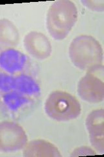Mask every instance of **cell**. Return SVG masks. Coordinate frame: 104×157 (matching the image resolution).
I'll return each instance as SVG.
<instances>
[{
    "label": "cell",
    "mask_w": 104,
    "mask_h": 157,
    "mask_svg": "<svg viewBox=\"0 0 104 157\" xmlns=\"http://www.w3.org/2000/svg\"><path fill=\"white\" fill-rule=\"evenodd\" d=\"M40 67L30 56L0 47V113L20 119L35 108L41 96Z\"/></svg>",
    "instance_id": "cell-1"
},
{
    "label": "cell",
    "mask_w": 104,
    "mask_h": 157,
    "mask_svg": "<svg viewBox=\"0 0 104 157\" xmlns=\"http://www.w3.org/2000/svg\"><path fill=\"white\" fill-rule=\"evenodd\" d=\"M68 52L71 62L80 70L88 71L103 65L102 47L92 36L81 35L74 38Z\"/></svg>",
    "instance_id": "cell-2"
},
{
    "label": "cell",
    "mask_w": 104,
    "mask_h": 157,
    "mask_svg": "<svg viewBox=\"0 0 104 157\" xmlns=\"http://www.w3.org/2000/svg\"><path fill=\"white\" fill-rule=\"evenodd\" d=\"M78 12L76 5L69 0H59L49 7L46 17L48 31L54 39H65L75 25Z\"/></svg>",
    "instance_id": "cell-3"
},
{
    "label": "cell",
    "mask_w": 104,
    "mask_h": 157,
    "mask_svg": "<svg viewBox=\"0 0 104 157\" xmlns=\"http://www.w3.org/2000/svg\"><path fill=\"white\" fill-rule=\"evenodd\" d=\"M44 110L50 119L57 122L76 119L81 113L80 103L77 98L65 91L51 92L44 104Z\"/></svg>",
    "instance_id": "cell-4"
},
{
    "label": "cell",
    "mask_w": 104,
    "mask_h": 157,
    "mask_svg": "<svg viewBox=\"0 0 104 157\" xmlns=\"http://www.w3.org/2000/svg\"><path fill=\"white\" fill-rule=\"evenodd\" d=\"M104 67L101 65L87 71L77 85L81 99L90 104H98L104 100Z\"/></svg>",
    "instance_id": "cell-5"
},
{
    "label": "cell",
    "mask_w": 104,
    "mask_h": 157,
    "mask_svg": "<svg viewBox=\"0 0 104 157\" xmlns=\"http://www.w3.org/2000/svg\"><path fill=\"white\" fill-rule=\"evenodd\" d=\"M28 142L23 128L14 121L0 122V151L4 153L23 149Z\"/></svg>",
    "instance_id": "cell-6"
},
{
    "label": "cell",
    "mask_w": 104,
    "mask_h": 157,
    "mask_svg": "<svg viewBox=\"0 0 104 157\" xmlns=\"http://www.w3.org/2000/svg\"><path fill=\"white\" fill-rule=\"evenodd\" d=\"M23 47L29 55L38 60H46L52 52L49 39L39 32L32 31L26 34L23 39Z\"/></svg>",
    "instance_id": "cell-7"
},
{
    "label": "cell",
    "mask_w": 104,
    "mask_h": 157,
    "mask_svg": "<svg viewBox=\"0 0 104 157\" xmlns=\"http://www.w3.org/2000/svg\"><path fill=\"white\" fill-rule=\"evenodd\" d=\"M91 145L97 151L104 152V111L95 109L89 113L85 120Z\"/></svg>",
    "instance_id": "cell-8"
},
{
    "label": "cell",
    "mask_w": 104,
    "mask_h": 157,
    "mask_svg": "<svg viewBox=\"0 0 104 157\" xmlns=\"http://www.w3.org/2000/svg\"><path fill=\"white\" fill-rule=\"evenodd\" d=\"M25 157H61L57 147L44 140H34L27 142L23 149Z\"/></svg>",
    "instance_id": "cell-9"
},
{
    "label": "cell",
    "mask_w": 104,
    "mask_h": 157,
    "mask_svg": "<svg viewBox=\"0 0 104 157\" xmlns=\"http://www.w3.org/2000/svg\"><path fill=\"white\" fill-rule=\"evenodd\" d=\"M19 42L20 33L16 26L9 19L0 20V47L14 48Z\"/></svg>",
    "instance_id": "cell-10"
},
{
    "label": "cell",
    "mask_w": 104,
    "mask_h": 157,
    "mask_svg": "<svg viewBox=\"0 0 104 157\" xmlns=\"http://www.w3.org/2000/svg\"><path fill=\"white\" fill-rule=\"evenodd\" d=\"M81 3L92 11L103 12L104 11L103 0H83Z\"/></svg>",
    "instance_id": "cell-11"
},
{
    "label": "cell",
    "mask_w": 104,
    "mask_h": 157,
    "mask_svg": "<svg viewBox=\"0 0 104 157\" xmlns=\"http://www.w3.org/2000/svg\"><path fill=\"white\" fill-rule=\"evenodd\" d=\"M96 153L95 151L92 149L89 148L86 146L79 147L74 150L71 155V156H86V155H95Z\"/></svg>",
    "instance_id": "cell-12"
}]
</instances>
